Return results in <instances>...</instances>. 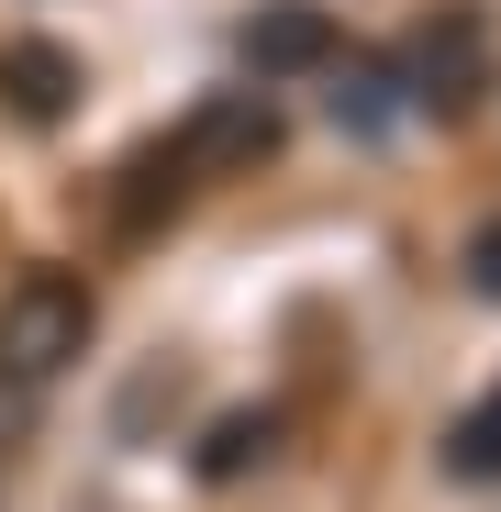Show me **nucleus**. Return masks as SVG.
Here are the masks:
<instances>
[{
  "instance_id": "f257e3e1",
  "label": "nucleus",
  "mask_w": 501,
  "mask_h": 512,
  "mask_svg": "<svg viewBox=\"0 0 501 512\" xmlns=\"http://www.w3.org/2000/svg\"><path fill=\"white\" fill-rule=\"evenodd\" d=\"M78 346H90V290H78L67 268H23L12 301H0V379L45 390V379L78 368Z\"/></svg>"
},
{
  "instance_id": "f03ea898",
  "label": "nucleus",
  "mask_w": 501,
  "mask_h": 512,
  "mask_svg": "<svg viewBox=\"0 0 501 512\" xmlns=\"http://www.w3.org/2000/svg\"><path fill=\"white\" fill-rule=\"evenodd\" d=\"M479 90H490V23L479 12H435L401 45V101L412 112H468Z\"/></svg>"
},
{
  "instance_id": "7ed1b4c3",
  "label": "nucleus",
  "mask_w": 501,
  "mask_h": 512,
  "mask_svg": "<svg viewBox=\"0 0 501 512\" xmlns=\"http://www.w3.org/2000/svg\"><path fill=\"white\" fill-rule=\"evenodd\" d=\"M257 156H279L268 90H223V101H201L190 134H179V167H190V179H223V167H257Z\"/></svg>"
},
{
  "instance_id": "20e7f679",
  "label": "nucleus",
  "mask_w": 501,
  "mask_h": 512,
  "mask_svg": "<svg viewBox=\"0 0 501 512\" xmlns=\"http://www.w3.org/2000/svg\"><path fill=\"white\" fill-rule=\"evenodd\" d=\"M234 45H245L257 78H312V67L334 56V23H323V0H257Z\"/></svg>"
},
{
  "instance_id": "39448f33",
  "label": "nucleus",
  "mask_w": 501,
  "mask_h": 512,
  "mask_svg": "<svg viewBox=\"0 0 501 512\" xmlns=\"http://www.w3.org/2000/svg\"><path fill=\"white\" fill-rule=\"evenodd\" d=\"M0 112L12 123H67L78 112V56L67 45H45V34H23V45H0Z\"/></svg>"
},
{
  "instance_id": "423d86ee",
  "label": "nucleus",
  "mask_w": 501,
  "mask_h": 512,
  "mask_svg": "<svg viewBox=\"0 0 501 512\" xmlns=\"http://www.w3.org/2000/svg\"><path fill=\"white\" fill-rule=\"evenodd\" d=\"M334 67V90H323V112H334V134H357V145H379L412 101H401V67L390 56H323Z\"/></svg>"
},
{
  "instance_id": "0eeeda50",
  "label": "nucleus",
  "mask_w": 501,
  "mask_h": 512,
  "mask_svg": "<svg viewBox=\"0 0 501 512\" xmlns=\"http://www.w3.org/2000/svg\"><path fill=\"white\" fill-rule=\"evenodd\" d=\"M279 446H290V412H268V401H257V412H223L212 435H201V457H190V468H201L212 490H234V479L279 468Z\"/></svg>"
},
{
  "instance_id": "6e6552de",
  "label": "nucleus",
  "mask_w": 501,
  "mask_h": 512,
  "mask_svg": "<svg viewBox=\"0 0 501 512\" xmlns=\"http://www.w3.org/2000/svg\"><path fill=\"white\" fill-rule=\"evenodd\" d=\"M123 179H134V190L112 201V223H123V234H145L156 212H179V190H190V167H179V145H145V156L123 167Z\"/></svg>"
},
{
  "instance_id": "1a4fd4ad",
  "label": "nucleus",
  "mask_w": 501,
  "mask_h": 512,
  "mask_svg": "<svg viewBox=\"0 0 501 512\" xmlns=\"http://www.w3.org/2000/svg\"><path fill=\"white\" fill-rule=\"evenodd\" d=\"M446 479H501V379L446 423Z\"/></svg>"
},
{
  "instance_id": "9d476101",
  "label": "nucleus",
  "mask_w": 501,
  "mask_h": 512,
  "mask_svg": "<svg viewBox=\"0 0 501 512\" xmlns=\"http://www.w3.org/2000/svg\"><path fill=\"white\" fill-rule=\"evenodd\" d=\"M468 290H479V301H501V223H479V234H468Z\"/></svg>"
}]
</instances>
